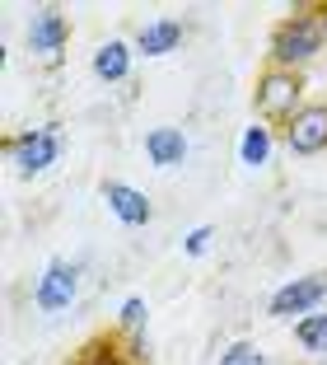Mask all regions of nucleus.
<instances>
[{"label":"nucleus","instance_id":"2","mask_svg":"<svg viewBox=\"0 0 327 365\" xmlns=\"http://www.w3.org/2000/svg\"><path fill=\"white\" fill-rule=\"evenodd\" d=\"M304 71H285V66H262L253 80V113L266 127H285L304 108Z\"/></svg>","mask_w":327,"mask_h":365},{"label":"nucleus","instance_id":"15","mask_svg":"<svg viewBox=\"0 0 327 365\" xmlns=\"http://www.w3.org/2000/svg\"><path fill=\"white\" fill-rule=\"evenodd\" d=\"M145 319H150V304L140 300V295H131L127 304H122V319H117V328L127 337H145Z\"/></svg>","mask_w":327,"mask_h":365},{"label":"nucleus","instance_id":"8","mask_svg":"<svg viewBox=\"0 0 327 365\" xmlns=\"http://www.w3.org/2000/svg\"><path fill=\"white\" fill-rule=\"evenodd\" d=\"M71 47V19L61 5H38L28 14V52L43 61H61V52Z\"/></svg>","mask_w":327,"mask_h":365},{"label":"nucleus","instance_id":"6","mask_svg":"<svg viewBox=\"0 0 327 365\" xmlns=\"http://www.w3.org/2000/svg\"><path fill=\"white\" fill-rule=\"evenodd\" d=\"M327 300V272H308V277H295L285 281L281 290H276L271 300H266V319H308V314H318V304Z\"/></svg>","mask_w":327,"mask_h":365},{"label":"nucleus","instance_id":"17","mask_svg":"<svg viewBox=\"0 0 327 365\" xmlns=\"http://www.w3.org/2000/svg\"><path fill=\"white\" fill-rule=\"evenodd\" d=\"M211 239H215V225H197L187 239H182V253H187V258H201V253L211 248Z\"/></svg>","mask_w":327,"mask_h":365},{"label":"nucleus","instance_id":"7","mask_svg":"<svg viewBox=\"0 0 327 365\" xmlns=\"http://www.w3.org/2000/svg\"><path fill=\"white\" fill-rule=\"evenodd\" d=\"M281 140L290 155H323L327 150V98H308L281 127Z\"/></svg>","mask_w":327,"mask_h":365},{"label":"nucleus","instance_id":"14","mask_svg":"<svg viewBox=\"0 0 327 365\" xmlns=\"http://www.w3.org/2000/svg\"><path fill=\"white\" fill-rule=\"evenodd\" d=\"M295 342L308 356H327V309L308 314V319H295Z\"/></svg>","mask_w":327,"mask_h":365},{"label":"nucleus","instance_id":"4","mask_svg":"<svg viewBox=\"0 0 327 365\" xmlns=\"http://www.w3.org/2000/svg\"><path fill=\"white\" fill-rule=\"evenodd\" d=\"M71 365H150L145 337H127L122 328H108L80 342V351L71 356Z\"/></svg>","mask_w":327,"mask_h":365},{"label":"nucleus","instance_id":"16","mask_svg":"<svg viewBox=\"0 0 327 365\" xmlns=\"http://www.w3.org/2000/svg\"><path fill=\"white\" fill-rule=\"evenodd\" d=\"M215 365H266V351L257 342H234V346H224L220 351V361Z\"/></svg>","mask_w":327,"mask_h":365},{"label":"nucleus","instance_id":"18","mask_svg":"<svg viewBox=\"0 0 327 365\" xmlns=\"http://www.w3.org/2000/svg\"><path fill=\"white\" fill-rule=\"evenodd\" d=\"M323 29H327V0H323Z\"/></svg>","mask_w":327,"mask_h":365},{"label":"nucleus","instance_id":"13","mask_svg":"<svg viewBox=\"0 0 327 365\" xmlns=\"http://www.w3.org/2000/svg\"><path fill=\"white\" fill-rule=\"evenodd\" d=\"M271 140H276V127L253 122V127L243 131V140H239V160L248 164V169H262V164L271 160Z\"/></svg>","mask_w":327,"mask_h":365},{"label":"nucleus","instance_id":"1","mask_svg":"<svg viewBox=\"0 0 327 365\" xmlns=\"http://www.w3.org/2000/svg\"><path fill=\"white\" fill-rule=\"evenodd\" d=\"M318 56H327L323 0H318V5H295V10L285 14V19L271 24V38H266V66L308 71Z\"/></svg>","mask_w":327,"mask_h":365},{"label":"nucleus","instance_id":"9","mask_svg":"<svg viewBox=\"0 0 327 365\" xmlns=\"http://www.w3.org/2000/svg\"><path fill=\"white\" fill-rule=\"evenodd\" d=\"M98 192H103L108 211H113L127 230H140V225H150V220H155V206H150V197L140 192V187H131V182L108 178L103 187H98Z\"/></svg>","mask_w":327,"mask_h":365},{"label":"nucleus","instance_id":"10","mask_svg":"<svg viewBox=\"0 0 327 365\" xmlns=\"http://www.w3.org/2000/svg\"><path fill=\"white\" fill-rule=\"evenodd\" d=\"M182 43H187V24L173 19V14H164V19H145L136 29V38H131L136 56H169V52H178Z\"/></svg>","mask_w":327,"mask_h":365},{"label":"nucleus","instance_id":"12","mask_svg":"<svg viewBox=\"0 0 327 365\" xmlns=\"http://www.w3.org/2000/svg\"><path fill=\"white\" fill-rule=\"evenodd\" d=\"M145 155L155 169H173V164L187 160V136L182 127H150L145 131Z\"/></svg>","mask_w":327,"mask_h":365},{"label":"nucleus","instance_id":"3","mask_svg":"<svg viewBox=\"0 0 327 365\" xmlns=\"http://www.w3.org/2000/svg\"><path fill=\"white\" fill-rule=\"evenodd\" d=\"M0 150H5V160L19 169V178H38V173H47L56 160H61L66 136H61V127H56V122H47V127L10 131V136L0 140Z\"/></svg>","mask_w":327,"mask_h":365},{"label":"nucleus","instance_id":"11","mask_svg":"<svg viewBox=\"0 0 327 365\" xmlns=\"http://www.w3.org/2000/svg\"><path fill=\"white\" fill-rule=\"evenodd\" d=\"M131 61H136V47L127 43V38H108V43L94 47V76L103 80V85H122V80L131 76Z\"/></svg>","mask_w":327,"mask_h":365},{"label":"nucleus","instance_id":"5","mask_svg":"<svg viewBox=\"0 0 327 365\" xmlns=\"http://www.w3.org/2000/svg\"><path fill=\"white\" fill-rule=\"evenodd\" d=\"M75 295H80V262L71 258H52L43 267V277L33 281V309H43V314L71 309Z\"/></svg>","mask_w":327,"mask_h":365}]
</instances>
